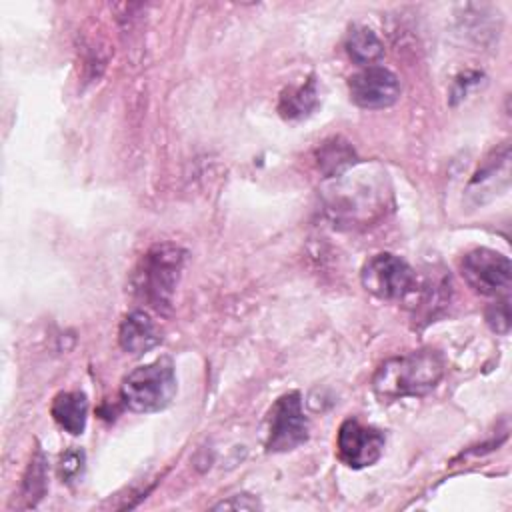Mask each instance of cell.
<instances>
[{"instance_id": "11", "label": "cell", "mask_w": 512, "mask_h": 512, "mask_svg": "<svg viewBox=\"0 0 512 512\" xmlns=\"http://www.w3.org/2000/svg\"><path fill=\"white\" fill-rule=\"evenodd\" d=\"M346 52L354 64L366 68L382 58L384 44L374 30L366 26H356L346 38Z\"/></svg>"}, {"instance_id": "9", "label": "cell", "mask_w": 512, "mask_h": 512, "mask_svg": "<svg viewBox=\"0 0 512 512\" xmlns=\"http://www.w3.org/2000/svg\"><path fill=\"white\" fill-rule=\"evenodd\" d=\"M118 342L124 352L140 356L160 342V334L154 320L146 312L134 310L122 320L118 330Z\"/></svg>"}, {"instance_id": "14", "label": "cell", "mask_w": 512, "mask_h": 512, "mask_svg": "<svg viewBox=\"0 0 512 512\" xmlns=\"http://www.w3.org/2000/svg\"><path fill=\"white\" fill-rule=\"evenodd\" d=\"M352 158H354V152L346 144H338V140H332V142H326V146L322 148L318 162L328 176H334V174H340L344 168H348L354 162Z\"/></svg>"}, {"instance_id": "2", "label": "cell", "mask_w": 512, "mask_h": 512, "mask_svg": "<svg viewBox=\"0 0 512 512\" xmlns=\"http://www.w3.org/2000/svg\"><path fill=\"white\" fill-rule=\"evenodd\" d=\"M184 250L172 244L150 248L134 274L136 294L154 310L170 308L176 282L184 264Z\"/></svg>"}, {"instance_id": "10", "label": "cell", "mask_w": 512, "mask_h": 512, "mask_svg": "<svg viewBox=\"0 0 512 512\" xmlns=\"http://www.w3.org/2000/svg\"><path fill=\"white\" fill-rule=\"evenodd\" d=\"M50 414L56 424L72 436H78L86 428L88 400L82 392H60L50 406Z\"/></svg>"}, {"instance_id": "12", "label": "cell", "mask_w": 512, "mask_h": 512, "mask_svg": "<svg viewBox=\"0 0 512 512\" xmlns=\"http://www.w3.org/2000/svg\"><path fill=\"white\" fill-rule=\"evenodd\" d=\"M318 104V92H316V82L310 78L306 84L286 88L280 96L278 112L288 118V120H298L308 116Z\"/></svg>"}, {"instance_id": "13", "label": "cell", "mask_w": 512, "mask_h": 512, "mask_svg": "<svg viewBox=\"0 0 512 512\" xmlns=\"http://www.w3.org/2000/svg\"><path fill=\"white\" fill-rule=\"evenodd\" d=\"M22 490H24V496L30 500V504H36V500H40L46 492V460L40 450L36 452V456L32 458L24 474Z\"/></svg>"}, {"instance_id": "1", "label": "cell", "mask_w": 512, "mask_h": 512, "mask_svg": "<svg viewBox=\"0 0 512 512\" xmlns=\"http://www.w3.org/2000/svg\"><path fill=\"white\" fill-rule=\"evenodd\" d=\"M444 374V362L434 350H418L388 358L372 378L374 394L382 402L424 396L436 388Z\"/></svg>"}, {"instance_id": "7", "label": "cell", "mask_w": 512, "mask_h": 512, "mask_svg": "<svg viewBox=\"0 0 512 512\" xmlns=\"http://www.w3.org/2000/svg\"><path fill=\"white\" fill-rule=\"evenodd\" d=\"M348 92L356 106L380 110L398 100L400 80L384 66H366L348 78Z\"/></svg>"}, {"instance_id": "3", "label": "cell", "mask_w": 512, "mask_h": 512, "mask_svg": "<svg viewBox=\"0 0 512 512\" xmlns=\"http://www.w3.org/2000/svg\"><path fill=\"white\" fill-rule=\"evenodd\" d=\"M178 380L170 358L134 368L120 386L122 402L140 414L164 410L176 396Z\"/></svg>"}, {"instance_id": "17", "label": "cell", "mask_w": 512, "mask_h": 512, "mask_svg": "<svg viewBox=\"0 0 512 512\" xmlns=\"http://www.w3.org/2000/svg\"><path fill=\"white\" fill-rule=\"evenodd\" d=\"M214 508H216V510H222V508L256 510V508H262V504H260L254 496H250V494H236V496H232V498H228V500H222V502L216 504Z\"/></svg>"}, {"instance_id": "8", "label": "cell", "mask_w": 512, "mask_h": 512, "mask_svg": "<svg viewBox=\"0 0 512 512\" xmlns=\"http://www.w3.org/2000/svg\"><path fill=\"white\" fill-rule=\"evenodd\" d=\"M384 434L378 428L364 426L354 418L342 422L338 430V456L350 468H366L378 462L384 452Z\"/></svg>"}, {"instance_id": "15", "label": "cell", "mask_w": 512, "mask_h": 512, "mask_svg": "<svg viewBox=\"0 0 512 512\" xmlns=\"http://www.w3.org/2000/svg\"><path fill=\"white\" fill-rule=\"evenodd\" d=\"M486 322L498 334H506L510 330V306L506 298L500 302H494L486 310Z\"/></svg>"}, {"instance_id": "6", "label": "cell", "mask_w": 512, "mask_h": 512, "mask_svg": "<svg viewBox=\"0 0 512 512\" xmlns=\"http://www.w3.org/2000/svg\"><path fill=\"white\" fill-rule=\"evenodd\" d=\"M464 282L478 294L496 296L510 286L512 264L508 256L490 248H476L460 262Z\"/></svg>"}, {"instance_id": "16", "label": "cell", "mask_w": 512, "mask_h": 512, "mask_svg": "<svg viewBox=\"0 0 512 512\" xmlns=\"http://www.w3.org/2000/svg\"><path fill=\"white\" fill-rule=\"evenodd\" d=\"M82 470H84V452L78 448L66 450L60 458V476L66 482H72L82 474Z\"/></svg>"}, {"instance_id": "4", "label": "cell", "mask_w": 512, "mask_h": 512, "mask_svg": "<svg viewBox=\"0 0 512 512\" xmlns=\"http://www.w3.org/2000/svg\"><path fill=\"white\" fill-rule=\"evenodd\" d=\"M362 286L380 300H400L414 292L416 272L398 256L382 252L362 266Z\"/></svg>"}, {"instance_id": "5", "label": "cell", "mask_w": 512, "mask_h": 512, "mask_svg": "<svg viewBox=\"0 0 512 512\" xmlns=\"http://www.w3.org/2000/svg\"><path fill=\"white\" fill-rule=\"evenodd\" d=\"M308 440V420L300 392L280 396L268 414V452H288Z\"/></svg>"}]
</instances>
